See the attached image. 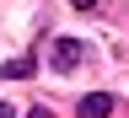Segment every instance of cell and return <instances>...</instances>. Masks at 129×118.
Listing matches in <instances>:
<instances>
[{
  "label": "cell",
  "mask_w": 129,
  "mask_h": 118,
  "mask_svg": "<svg viewBox=\"0 0 129 118\" xmlns=\"http://www.w3.org/2000/svg\"><path fill=\"white\" fill-rule=\"evenodd\" d=\"M48 64H54L59 75L75 70V64H81V43H75V38H54V43H48Z\"/></svg>",
  "instance_id": "1"
},
{
  "label": "cell",
  "mask_w": 129,
  "mask_h": 118,
  "mask_svg": "<svg viewBox=\"0 0 129 118\" xmlns=\"http://www.w3.org/2000/svg\"><path fill=\"white\" fill-rule=\"evenodd\" d=\"M27 118H54V113H48V107H32V113H27Z\"/></svg>",
  "instance_id": "5"
},
{
  "label": "cell",
  "mask_w": 129,
  "mask_h": 118,
  "mask_svg": "<svg viewBox=\"0 0 129 118\" xmlns=\"http://www.w3.org/2000/svg\"><path fill=\"white\" fill-rule=\"evenodd\" d=\"M32 70H38V59H32V54H22V59H6V64H0V75H6V81H27Z\"/></svg>",
  "instance_id": "3"
},
{
  "label": "cell",
  "mask_w": 129,
  "mask_h": 118,
  "mask_svg": "<svg viewBox=\"0 0 129 118\" xmlns=\"http://www.w3.org/2000/svg\"><path fill=\"white\" fill-rule=\"evenodd\" d=\"M108 113H113V97H108V91L81 97V107H75V118H108Z\"/></svg>",
  "instance_id": "2"
},
{
  "label": "cell",
  "mask_w": 129,
  "mask_h": 118,
  "mask_svg": "<svg viewBox=\"0 0 129 118\" xmlns=\"http://www.w3.org/2000/svg\"><path fill=\"white\" fill-rule=\"evenodd\" d=\"M0 118H16V107H11V102H0Z\"/></svg>",
  "instance_id": "6"
},
{
  "label": "cell",
  "mask_w": 129,
  "mask_h": 118,
  "mask_svg": "<svg viewBox=\"0 0 129 118\" xmlns=\"http://www.w3.org/2000/svg\"><path fill=\"white\" fill-rule=\"evenodd\" d=\"M70 6H75V11H91V6H97V0H70Z\"/></svg>",
  "instance_id": "4"
}]
</instances>
